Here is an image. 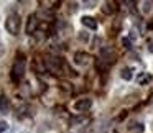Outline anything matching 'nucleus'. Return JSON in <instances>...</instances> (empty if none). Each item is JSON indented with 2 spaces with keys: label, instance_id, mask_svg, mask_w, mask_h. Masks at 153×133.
<instances>
[{
  "label": "nucleus",
  "instance_id": "1",
  "mask_svg": "<svg viewBox=\"0 0 153 133\" xmlns=\"http://www.w3.org/2000/svg\"><path fill=\"white\" fill-rule=\"evenodd\" d=\"M22 28V20L18 17V13H10L7 18H5V30L12 35V36H17L20 33Z\"/></svg>",
  "mask_w": 153,
  "mask_h": 133
},
{
  "label": "nucleus",
  "instance_id": "2",
  "mask_svg": "<svg viewBox=\"0 0 153 133\" xmlns=\"http://www.w3.org/2000/svg\"><path fill=\"white\" fill-rule=\"evenodd\" d=\"M23 74H25V59H17L13 67H12V79L15 82H18L23 77Z\"/></svg>",
  "mask_w": 153,
  "mask_h": 133
},
{
  "label": "nucleus",
  "instance_id": "3",
  "mask_svg": "<svg viewBox=\"0 0 153 133\" xmlns=\"http://www.w3.org/2000/svg\"><path fill=\"white\" fill-rule=\"evenodd\" d=\"M92 107V100L91 99H79L74 102V110L76 112H87Z\"/></svg>",
  "mask_w": 153,
  "mask_h": 133
},
{
  "label": "nucleus",
  "instance_id": "4",
  "mask_svg": "<svg viewBox=\"0 0 153 133\" xmlns=\"http://www.w3.org/2000/svg\"><path fill=\"white\" fill-rule=\"evenodd\" d=\"M81 23H82L86 28H89V30H97V21L94 20L92 17H87V15L82 17L81 18Z\"/></svg>",
  "mask_w": 153,
  "mask_h": 133
},
{
  "label": "nucleus",
  "instance_id": "5",
  "mask_svg": "<svg viewBox=\"0 0 153 133\" xmlns=\"http://www.w3.org/2000/svg\"><path fill=\"white\" fill-rule=\"evenodd\" d=\"M10 110V100L5 95H0V113H8Z\"/></svg>",
  "mask_w": 153,
  "mask_h": 133
},
{
  "label": "nucleus",
  "instance_id": "6",
  "mask_svg": "<svg viewBox=\"0 0 153 133\" xmlns=\"http://www.w3.org/2000/svg\"><path fill=\"white\" fill-rule=\"evenodd\" d=\"M36 23H38V21H36V17H35V15H31V17L30 18H28V27H27V33H33V31H35V28H36Z\"/></svg>",
  "mask_w": 153,
  "mask_h": 133
},
{
  "label": "nucleus",
  "instance_id": "7",
  "mask_svg": "<svg viewBox=\"0 0 153 133\" xmlns=\"http://www.w3.org/2000/svg\"><path fill=\"white\" fill-rule=\"evenodd\" d=\"M120 76H122L123 81H132V77H133V69H132V67H123L122 72H120Z\"/></svg>",
  "mask_w": 153,
  "mask_h": 133
},
{
  "label": "nucleus",
  "instance_id": "8",
  "mask_svg": "<svg viewBox=\"0 0 153 133\" xmlns=\"http://www.w3.org/2000/svg\"><path fill=\"white\" fill-rule=\"evenodd\" d=\"M76 63L81 64V66H84V64L89 63V56H87V54H84V53H77L76 54Z\"/></svg>",
  "mask_w": 153,
  "mask_h": 133
},
{
  "label": "nucleus",
  "instance_id": "9",
  "mask_svg": "<svg viewBox=\"0 0 153 133\" xmlns=\"http://www.w3.org/2000/svg\"><path fill=\"white\" fill-rule=\"evenodd\" d=\"M130 132H135V133H143V123H132L128 126Z\"/></svg>",
  "mask_w": 153,
  "mask_h": 133
},
{
  "label": "nucleus",
  "instance_id": "10",
  "mask_svg": "<svg viewBox=\"0 0 153 133\" xmlns=\"http://www.w3.org/2000/svg\"><path fill=\"white\" fill-rule=\"evenodd\" d=\"M153 7V2H142V12L143 13H150Z\"/></svg>",
  "mask_w": 153,
  "mask_h": 133
},
{
  "label": "nucleus",
  "instance_id": "11",
  "mask_svg": "<svg viewBox=\"0 0 153 133\" xmlns=\"http://www.w3.org/2000/svg\"><path fill=\"white\" fill-rule=\"evenodd\" d=\"M150 79H152V76H148V74H143L142 77H138V82H140V84H145V82H148Z\"/></svg>",
  "mask_w": 153,
  "mask_h": 133
},
{
  "label": "nucleus",
  "instance_id": "12",
  "mask_svg": "<svg viewBox=\"0 0 153 133\" xmlns=\"http://www.w3.org/2000/svg\"><path fill=\"white\" fill-rule=\"evenodd\" d=\"M8 128V125H7V122H4V120H0V133H4L5 130Z\"/></svg>",
  "mask_w": 153,
  "mask_h": 133
},
{
  "label": "nucleus",
  "instance_id": "13",
  "mask_svg": "<svg viewBox=\"0 0 153 133\" xmlns=\"http://www.w3.org/2000/svg\"><path fill=\"white\" fill-rule=\"evenodd\" d=\"M122 43H123V46H125V48H132V41H130L128 38H123Z\"/></svg>",
  "mask_w": 153,
  "mask_h": 133
},
{
  "label": "nucleus",
  "instance_id": "14",
  "mask_svg": "<svg viewBox=\"0 0 153 133\" xmlns=\"http://www.w3.org/2000/svg\"><path fill=\"white\" fill-rule=\"evenodd\" d=\"M148 51H150V53H153V41H150V43H148Z\"/></svg>",
  "mask_w": 153,
  "mask_h": 133
}]
</instances>
